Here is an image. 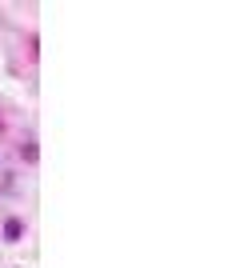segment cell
<instances>
[{
    "label": "cell",
    "instance_id": "1",
    "mask_svg": "<svg viewBox=\"0 0 240 268\" xmlns=\"http://www.w3.org/2000/svg\"><path fill=\"white\" fill-rule=\"evenodd\" d=\"M20 228H24L20 220H8V232H4V236H8V240H16V236H20Z\"/></svg>",
    "mask_w": 240,
    "mask_h": 268
}]
</instances>
